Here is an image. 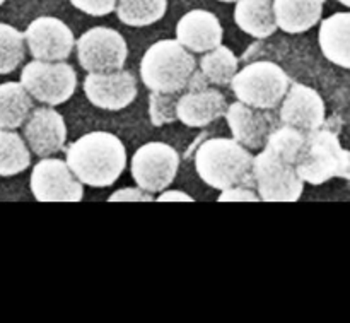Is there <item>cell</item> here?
I'll list each match as a JSON object with an SVG mask.
<instances>
[{
    "instance_id": "cell-11",
    "label": "cell",
    "mask_w": 350,
    "mask_h": 323,
    "mask_svg": "<svg viewBox=\"0 0 350 323\" xmlns=\"http://www.w3.org/2000/svg\"><path fill=\"white\" fill-rule=\"evenodd\" d=\"M26 47L34 60L64 62L75 48L70 27L58 17H36L24 31Z\"/></svg>"
},
{
    "instance_id": "cell-29",
    "label": "cell",
    "mask_w": 350,
    "mask_h": 323,
    "mask_svg": "<svg viewBox=\"0 0 350 323\" xmlns=\"http://www.w3.org/2000/svg\"><path fill=\"white\" fill-rule=\"evenodd\" d=\"M109 202H150L154 201L150 192L142 190L140 187L137 188H122L116 190L115 194L109 195Z\"/></svg>"
},
{
    "instance_id": "cell-33",
    "label": "cell",
    "mask_w": 350,
    "mask_h": 323,
    "mask_svg": "<svg viewBox=\"0 0 350 323\" xmlns=\"http://www.w3.org/2000/svg\"><path fill=\"white\" fill-rule=\"evenodd\" d=\"M5 2H7V0H0V5H3Z\"/></svg>"
},
{
    "instance_id": "cell-10",
    "label": "cell",
    "mask_w": 350,
    "mask_h": 323,
    "mask_svg": "<svg viewBox=\"0 0 350 323\" xmlns=\"http://www.w3.org/2000/svg\"><path fill=\"white\" fill-rule=\"evenodd\" d=\"M29 187L38 202H81L84 197V183L58 157H41L34 164Z\"/></svg>"
},
{
    "instance_id": "cell-7",
    "label": "cell",
    "mask_w": 350,
    "mask_h": 323,
    "mask_svg": "<svg viewBox=\"0 0 350 323\" xmlns=\"http://www.w3.org/2000/svg\"><path fill=\"white\" fill-rule=\"evenodd\" d=\"M21 84L33 96L34 101L46 106L64 105L74 96L77 74L67 62L33 60L24 65Z\"/></svg>"
},
{
    "instance_id": "cell-8",
    "label": "cell",
    "mask_w": 350,
    "mask_h": 323,
    "mask_svg": "<svg viewBox=\"0 0 350 323\" xmlns=\"http://www.w3.org/2000/svg\"><path fill=\"white\" fill-rule=\"evenodd\" d=\"M180 154L166 142H147L135 151L130 163L132 178L142 190L161 194L176 178Z\"/></svg>"
},
{
    "instance_id": "cell-3",
    "label": "cell",
    "mask_w": 350,
    "mask_h": 323,
    "mask_svg": "<svg viewBox=\"0 0 350 323\" xmlns=\"http://www.w3.org/2000/svg\"><path fill=\"white\" fill-rule=\"evenodd\" d=\"M197 72V58L178 40L150 44L140 60V77L149 91L176 94L185 91Z\"/></svg>"
},
{
    "instance_id": "cell-1",
    "label": "cell",
    "mask_w": 350,
    "mask_h": 323,
    "mask_svg": "<svg viewBox=\"0 0 350 323\" xmlns=\"http://www.w3.org/2000/svg\"><path fill=\"white\" fill-rule=\"evenodd\" d=\"M67 164L88 187L105 188L116 183L126 168L125 144L115 133L89 132L67 147Z\"/></svg>"
},
{
    "instance_id": "cell-19",
    "label": "cell",
    "mask_w": 350,
    "mask_h": 323,
    "mask_svg": "<svg viewBox=\"0 0 350 323\" xmlns=\"http://www.w3.org/2000/svg\"><path fill=\"white\" fill-rule=\"evenodd\" d=\"M325 0H273L277 26L289 34H301L317 26Z\"/></svg>"
},
{
    "instance_id": "cell-18",
    "label": "cell",
    "mask_w": 350,
    "mask_h": 323,
    "mask_svg": "<svg viewBox=\"0 0 350 323\" xmlns=\"http://www.w3.org/2000/svg\"><path fill=\"white\" fill-rule=\"evenodd\" d=\"M318 43L328 62L350 70V12L332 14L321 21Z\"/></svg>"
},
{
    "instance_id": "cell-28",
    "label": "cell",
    "mask_w": 350,
    "mask_h": 323,
    "mask_svg": "<svg viewBox=\"0 0 350 323\" xmlns=\"http://www.w3.org/2000/svg\"><path fill=\"white\" fill-rule=\"evenodd\" d=\"M219 202H258L262 201L260 195L256 192L250 190L245 185H239V187L226 188L221 192V197L217 198Z\"/></svg>"
},
{
    "instance_id": "cell-2",
    "label": "cell",
    "mask_w": 350,
    "mask_h": 323,
    "mask_svg": "<svg viewBox=\"0 0 350 323\" xmlns=\"http://www.w3.org/2000/svg\"><path fill=\"white\" fill-rule=\"evenodd\" d=\"M253 156L250 149L236 139L215 137L198 147L195 154V170L204 183L215 190L255 183Z\"/></svg>"
},
{
    "instance_id": "cell-13",
    "label": "cell",
    "mask_w": 350,
    "mask_h": 323,
    "mask_svg": "<svg viewBox=\"0 0 350 323\" xmlns=\"http://www.w3.org/2000/svg\"><path fill=\"white\" fill-rule=\"evenodd\" d=\"M279 118L284 125L308 133L323 127L327 108L317 89L301 82H293L286 98L280 103Z\"/></svg>"
},
{
    "instance_id": "cell-12",
    "label": "cell",
    "mask_w": 350,
    "mask_h": 323,
    "mask_svg": "<svg viewBox=\"0 0 350 323\" xmlns=\"http://www.w3.org/2000/svg\"><path fill=\"white\" fill-rule=\"evenodd\" d=\"M84 92L92 106L106 112H120L135 101L137 79L130 70L89 72L84 79Z\"/></svg>"
},
{
    "instance_id": "cell-16",
    "label": "cell",
    "mask_w": 350,
    "mask_h": 323,
    "mask_svg": "<svg viewBox=\"0 0 350 323\" xmlns=\"http://www.w3.org/2000/svg\"><path fill=\"white\" fill-rule=\"evenodd\" d=\"M224 29L215 14L193 9L176 24V40L193 53H207L222 44Z\"/></svg>"
},
{
    "instance_id": "cell-21",
    "label": "cell",
    "mask_w": 350,
    "mask_h": 323,
    "mask_svg": "<svg viewBox=\"0 0 350 323\" xmlns=\"http://www.w3.org/2000/svg\"><path fill=\"white\" fill-rule=\"evenodd\" d=\"M33 101L21 81L0 84V129H21L34 109Z\"/></svg>"
},
{
    "instance_id": "cell-32",
    "label": "cell",
    "mask_w": 350,
    "mask_h": 323,
    "mask_svg": "<svg viewBox=\"0 0 350 323\" xmlns=\"http://www.w3.org/2000/svg\"><path fill=\"white\" fill-rule=\"evenodd\" d=\"M219 2H226V3H231V2H238V0H219Z\"/></svg>"
},
{
    "instance_id": "cell-23",
    "label": "cell",
    "mask_w": 350,
    "mask_h": 323,
    "mask_svg": "<svg viewBox=\"0 0 350 323\" xmlns=\"http://www.w3.org/2000/svg\"><path fill=\"white\" fill-rule=\"evenodd\" d=\"M167 0H118L116 14L130 27H146L166 16Z\"/></svg>"
},
{
    "instance_id": "cell-5",
    "label": "cell",
    "mask_w": 350,
    "mask_h": 323,
    "mask_svg": "<svg viewBox=\"0 0 350 323\" xmlns=\"http://www.w3.org/2000/svg\"><path fill=\"white\" fill-rule=\"evenodd\" d=\"M291 79L280 65L258 60L238 70L231 88L238 101L258 109H273L282 103L291 88Z\"/></svg>"
},
{
    "instance_id": "cell-14",
    "label": "cell",
    "mask_w": 350,
    "mask_h": 323,
    "mask_svg": "<svg viewBox=\"0 0 350 323\" xmlns=\"http://www.w3.org/2000/svg\"><path fill=\"white\" fill-rule=\"evenodd\" d=\"M23 137L34 156L50 157L65 147L67 125L53 106H41L31 112L23 125Z\"/></svg>"
},
{
    "instance_id": "cell-20",
    "label": "cell",
    "mask_w": 350,
    "mask_h": 323,
    "mask_svg": "<svg viewBox=\"0 0 350 323\" xmlns=\"http://www.w3.org/2000/svg\"><path fill=\"white\" fill-rule=\"evenodd\" d=\"M234 21L243 33L256 40H265L279 29L272 0H238Z\"/></svg>"
},
{
    "instance_id": "cell-30",
    "label": "cell",
    "mask_w": 350,
    "mask_h": 323,
    "mask_svg": "<svg viewBox=\"0 0 350 323\" xmlns=\"http://www.w3.org/2000/svg\"><path fill=\"white\" fill-rule=\"evenodd\" d=\"M157 202H193V197L180 190H163L159 197H156Z\"/></svg>"
},
{
    "instance_id": "cell-25",
    "label": "cell",
    "mask_w": 350,
    "mask_h": 323,
    "mask_svg": "<svg viewBox=\"0 0 350 323\" xmlns=\"http://www.w3.org/2000/svg\"><path fill=\"white\" fill-rule=\"evenodd\" d=\"M26 57V38L14 26L0 23V75L12 74Z\"/></svg>"
},
{
    "instance_id": "cell-24",
    "label": "cell",
    "mask_w": 350,
    "mask_h": 323,
    "mask_svg": "<svg viewBox=\"0 0 350 323\" xmlns=\"http://www.w3.org/2000/svg\"><path fill=\"white\" fill-rule=\"evenodd\" d=\"M238 57L232 53L231 48L219 44L200 58V70L208 84L228 86L238 74Z\"/></svg>"
},
{
    "instance_id": "cell-6",
    "label": "cell",
    "mask_w": 350,
    "mask_h": 323,
    "mask_svg": "<svg viewBox=\"0 0 350 323\" xmlns=\"http://www.w3.org/2000/svg\"><path fill=\"white\" fill-rule=\"evenodd\" d=\"M253 177L258 195L265 202H297L304 192V180L296 164L263 147L253 159Z\"/></svg>"
},
{
    "instance_id": "cell-4",
    "label": "cell",
    "mask_w": 350,
    "mask_h": 323,
    "mask_svg": "<svg viewBox=\"0 0 350 323\" xmlns=\"http://www.w3.org/2000/svg\"><path fill=\"white\" fill-rule=\"evenodd\" d=\"M296 168L304 183L314 187L337 177L350 180V153L342 147L337 133L318 129L306 133Z\"/></svg>"
},
{
    "instance_id": "cell-27",
    "label": "cell",
    "mask_w": 350,
    "mask_h": 323,
    "mask_svg": "<svg viewBox=\"0 0 350 323\" xmlns=\"http://www.w3.org/2000/svg\"><path fill=\"white\" fill-rule=\"evenodd\" d=\"M70 3L88 16L103 17L116 10L118 0H70Z\"/></svg>"
},
{
    "instance_id": "cell-9",
    "label": "cell",
    "mask_w": 350,
    "mask_h": 323,
    "mask_svg": "<svg viewBox=\"0 0 350 323\" xmlns=\"http://www.w3.org/2000/svg\"><path fill=\"white\" fill-rule=\"evenodd\" d=\"M79 65L85 72L122 70L129 57L125 38L113 27L98 26L85 31L77 41Z\"/></svg>"
},
{
    "instance_id": "cell-26",
    "label": "cell",
    "mask_w": 350,
    "mask_h": 323,
    "mask_svg": "<svg viewBox=\"0 0 350 323\" xmlns=\"http://www.w3.org/2000/svg\"><path fill=\"white\" fill-rule=\"evenodd\" d=\"M176 103L178 99L174 98V94L150 91L149 115H150V122H152V125L161 127L178 120Z\"/></svg>"
},
{
    "instance_id": "cell-31",
    "label": "cell",
    "mask_w": 350,
    "mask_h": 323,
    "mask_svg": "<svg viewBox=\"0 0 350 323\" xmlns=\"http://www.w3.org/2000/svg\"><path fill=\"white\" fill-rule=\"evenodd\" d=\"M338 2H340V3H342V5L349 7V9H350V0H338Z\"/></svg>"
},
{
    "instance_id": "cell-22",
    "label": "cell",
    "mask_w": 350,
    "mask_h": 323,
    "mask_svg": "<svg viewBox=\"0 0 350 323\" xmlns=\"http://www.w3.org/2000/svg\"><path fill=\"white\" fill-rule=\"evenodd\" d=\"M31 166V149L16 130L0 129V177L9 178Z\"/></svg>"
},
{
    "instance_id": "cell-15",
    "label": "cell",
    "mask_w": 350,
    "mask_h": 323,
    "mask_svg": "<svg viewBox=\"0 0 350 323\" xmlns=\"http://www.w3.org/2000/svg\"><path fill=\"white\" fill-rule=\"evenodd\" d=\"M226 122L231 129L232 139L250 151H262L273 132V118L269 109H258L236 101L228 106Z\"/></svg>"
},
{
    "instance_id": "cell-17",
    "label": "cell",
    "mask_w": 350,
    "mask_h": 323,
    "mask_svg": "<svg viewBox=\"0 0 350 323\" xmlns=\"http://www.w3.org/2000/svg\"><path fill=\"white\" fill-rule=\"evenodd\" d=\"M228 106L224 94L219 89L208 86L202 89H188V92L178 98V120L190 129H204L224 116Z\"/></svg>"
}]
</instances>
